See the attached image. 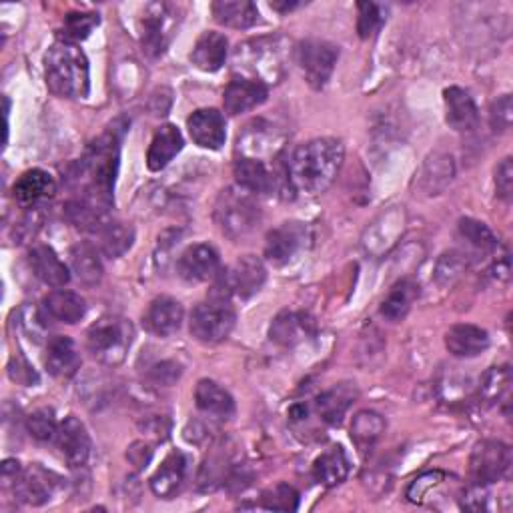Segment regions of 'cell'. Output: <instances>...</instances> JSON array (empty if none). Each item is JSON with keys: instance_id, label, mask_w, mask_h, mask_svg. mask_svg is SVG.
<instances>
[{"instance_id": "1", "label": "cell", "mask_w": 513, "mask_h": 513, "mask_svg": "<svg viewBox=\"0 0 513 513\" xmlns=\"http://www.w3.org/2000/svg\"><path fill=\"white\" fill-rule=\"evenodd\" d=\"M343 157V143L333 137H321L299 145L287 163L291 187L305 195L325 193L337 179Z\"/></svg>"}, {"instance_id": "2", "label": "cell", "mask_w": 513, "mask_h": 513, "mask_svg": "<svg viewBox=\"0 0 513 513\" xmlns=\"http://www.w3.org/2000/svg\"><path fill=\"white\" fill-rule=\"evenodd\" d=\"M119 145L121 135L117 129H109L89 145L77 171V181L83 185L81 199L103 211L113 207V189L119 171Z\"/></svg>"}, {"instance_id": "3", "label": "cell", "mask_w": 513, "mask_h": 513, "mask_svg": "<svg viewBox=\"0 0 513 513\" xmlns=\"http://www.w3.org/2000/svg\"><path fill=\"white\" fill-rule=\"evenodd\" d=\"M45 77L49 89L63 99H85L91 91L89 61L71 43L59 41L45 57Z\"/></svg>"}, {"instance_id": "4", "label": "cell", "mask_w": 513, "mask_h": 513, "mask_svg": "<svg viewBox=\"0 0 513 513\" xmlns=\"http://www.w3.org/2000/svg\"><path fill=\"white\" fill-rule=\"evenodd\" d=\"M287 49L283 37H261L239 45L233 59L237 69L251 75L247 79L261 81L263 85L279 83L285 75Z\"/></svg>"}, {"instance_id": "5", "label": "cell", "mask_w": 513, "mask_h": 513, "mask_svg": "<svg viewBox=\"0 0 513 513\" xmlns=\"http://www.w3.org/2000/svg\"><path fill=\"white\" fill-rule=\"evenodd\" d=\"M215 223L235 243L249 239L261 225V209L251 193L225 189L215 203Z\"/></svg>"}, {"instance_id": "6", "label": "cell", "mask_w": 513, "mask_h": 513, "mask_svg": "<svg viewBox=\"0 0 513 513\" xmlns=\"http://www.w3.org/2000/svg\"><path fill=\"white\" fill-rule=\"evenodd\" d=\"M133 325L131 321L115 315L101 317L87 331V351L91 357L107 367H117L127 359L133 345Z\"/></svg>"}, {"instance_id": "7", "label": "cell", "mask_w": 513, "mask_h": 513, "mask_svg": "<svg viewBox=\"0 0 513 513\" xmlns=\"http://www.w3.org/2000/svg\"><path fill=\"white\" fill-rule=\"evenodd\" d=\"M235 311L227 297L213 295L207 303H199L189 317L191 335L207 345L225 341L235 327Z\"/></svg>"}, {"instance_id": "8", "label": "cell", "mask_w": 513, "mask_h": 513, "mask_svg": "<svg viewBox=\"0 0 513 513\" xmlns=\"http://www.w3.org/2000/svg\"><path fill=\"white\" fill-rule=\"evenodd\" d=\"M217 287L213 295L219 297H239V299H251L257 295L265 281H267V267L265 263L255 255L239 257L225 273H219Z\"/></svg>"}, {"instance_id": "9", "label": "cell", "mask_w": 513, "mask_h": 513, "mask_svg": "<svg viewBox=\"0 0 513 513\" xmlns=\"http://www.w3.org/2000/svg\"><path fill=\"white\" fill-rule=\"evenodd\" d=\"M337 59H339V47L327 41L307 39L295 47V63L303 79L307 81V85L315 91L325 89V85L329 83L335 71Z\"/></svg>"}, {"instance_id": "10", "label": "cell", "mask_w": 513, "mask_h": 513, "mask_svg": "<svg viewBox=\"0 0 513 513\" xmlns=\"http://www.w3.org/2000/svg\"><path fill=\"white\" fill-rule=\"evenodd\" d=\"M313 241L311 227L301 221H287L271 229L265 239V259L275 267L291 263Z\"/></svg>"}, {"instance_id": "11", "label": "cell", "mask_w": 513, "mask_h": 513, "mask_svg": "<svg viewBox=\"0 0 513 513\" xmlns=\"http://www.w3.org/2000/svg\"><path fill=\"white\" fill-rule=\"evenodd\" d=\"M511 469V449L503 441L483 439L479 441L469 459L471 481L477 485H491L507 477Z\"/></svg>"}, {"instance_id": "12", "label": "cell", "mask_w": 513, "mask_h": 513, "mask_svg": "<svg viewBox=\"0 0 513 513\" xmlns=\"http://www.w3.org/2000/svg\"><path fill=\"white\" fill-rule=\"evenodd\" d=\"M177 273L187 283H207L219 277L221 257L209 243H197L187 247L177 259Z\"/></svg>"}, {"instance_id": "13", "label": "cell", "mask_w": 513, "mask_h": 513, "mask_svg": "<svg viewBox=\"0 0 513 513\" xmlns=\"http://www.w3.org/2000/svg\"><path fill=\"white\" fill-rule=\"evenodd\" d=\"M283 141L285 137L271 123L259 119L247 125L245 131L239 135L237 151L241 153V157L267 163L269 159L277 157Z\"/></svg>"}, {"instance_id": "14", "label": "cell", "mask_w": 513, "mask_h": 513, "mask_svg": "<svg viewBox=\"0 0 513 513\" xmlns=\"http://www.w3.org/2000/svg\"><path fill=\"white\" fill-rule=\"evenodd\" d=\"M233 175L237 181V187L251 193V195H273L279 187V183L291 185L289 175L279 177L275 169H271L263 161L239 157L233 167Z\"/></svg>"}, {"instance_id": "15", "label": "cell", "mask_w": 513, "mask_h": 513, "mask_svg": "<svg viewBox=\"0 0 513 513\" xmlns=\"http://www.w3.org/2000/svg\"><path fill=\"white\" fill-rule=\"evenodd\" d=\"M143 51L157 59L165 53L169 41H171V27H173V9L171 5L165 3H153L145 7V15H143Z\"/></svg>"}, {"instance_id": "16", "label": "cell", "mask_w": 513, "mask_h": 513, "mask_svg": "<svg viewBox=\"0 0 513 513\" xmlns=\"http://www.w3.org/2000/svg\"><path fill=\"white\" fill-rule=\"evenodd\" d=\"M55 443L71 467H83L91 457V449H93L91 435L85 423L75 415H69L65 417V421L59 423V433Z\"/></svg>"}, {"instance_id": "17", "label": "cell", "mask_w": 513, "mask_h": 513, "mask_svg": "<svg viewBox=\"0 0 513 513\" xmlns=\"http://www.w3.org/2000/svg\"><path fill=\"white\" fill-rule=\"evenodd\" d=\"M15 493L17 497L33 507L45 505L51 501L55 491L59 489V479L55 473L43 469L41 465H33L23 469L15 479Z\"/></svg>"}, {"instance_id": "18", "label": "cell", "mask_w": 513, "mask_h": 513, "mask_svg": "<svg viewBox=\"0 0 513 513\" xmlns=\"http://www.w3.org/2000/svg\"><path fill=\"white\" fill-rule=\"evenodd\" d=\"M185 319V309L183 305L169 295H161L151 301L143 315V327L161 339H167L175 335Z\"/></svg>"}, {"instance_id": "19", "label": "cell", "mask_w": 513, "mask_h": 513, "mask_svg": "<svg viewBox=\"0 0 513 513\" xmlns=\"http://www.w3.org/2000/svg\"><path fill=\"white\" fill-rule=\"evenodd\" d=\"M13 195L23 209H41L57 195V181L43 169H31L17 179Z\"/></svg>"}, {"instance_id": "20", "label": "cell", "mask_w": 513, "mask_h": 513, "mask_svg": "<svg viewBox=\"0 0 513 513\" xmlns=\"http://www.w3.org/2000/svg\"><path fill=\"white\" fill-rule=\"evenodd\" d=\"M269 97V87L261 81H253L247 77H235L223 95L225 113L231 117H239L261 107Z\"/></svg>"}, {"instance_id": "21", "label": "cell", "mask_w": 513, "mask_h": 513, "mask_svg": "<svg viewBox=\"0 0 513 513\" xmlns=\"http://www.w3.org/2000/svg\"><path fill=\"white\" fill-rule=\"evenodd\" d=\"M187 129L195 145L209 151H219L227 139L225 117L217 109H199L187 119Z\"/></svg>"}, {"instance_id": "22", "label": "cell", "mask_w": 513, "mask_h": 513, "mask_svg": "<svg viewBox=\"0 0 513 513\" xmlns=\"http://www.w3.org/2000/svg\"><path fill=\"white\" fill-rule=\"evenodd\" d=\"M315 335V321L303 311H281L271 327L269 337L281 347H295Z\"/></svg>"}, {"instance_id": "23", "label": "cell", "mask_w": 513, "mask_h": 513, "mask_svg": "<svg viewBox=\"0 0 513 513\" xmlns=\"http://www.w3.org/2000/svg\"><path fill=\"white\" fill-rule=\"evenodd\" d=\"M445 121L457 133H471L479 125V111L473 97L461 87H449L443 93Z\"/></svg>"}, {"instance_id": "24", "label": "cell", "mask_w": 513, "mask_h": 513, "mask_svg": "<svg viewBox=\"0 0 513 513\" xmlns=\"http://www.w3.org/2000/svg\"><path fill=\"white\" fill-rule=\"evenodd\" d=\"M29 265L33 273L49 287L61 289L71 281V271L57 251L49 245H37L29 251Z\"/></svg>"}, {"instance_id": "25", "label": "cell", "mask_w": 513, "mask_h": 513, "mask_svg": "<svg viewBox=\"0 0 513 513\" xmlns=\"http://www.w3.org/2000/svg\"><path fill=\"white\" fill-rule=\"evenodd\" d=\"M47 371L57 379H71L81 369V353L71 337L57 335L47 345L45 355Z\"/></svg>"}, {"instance_id": "26", "label": "cell", "mask_w": 513, "mask_h": 513, "mask_svg": "<svg viewBox=\"0 0 513 513\" xmlns=\"http://www.w3.org/2000/svg\"><path fill=\"white\" fill-rule=\"evenodd\" d=\"M195 405L201 413L227 421L235 415L233 395L213 379H201L195 387Z\"/></svg>"}, {"instance_id": "27", "label": "cell", "mask_w": 513, "mask_h": 513, "mask_svg": "<svg viewBox=\"0 0 513 513\" xmlns=\"http://www.w3.org/2000/svg\"><path fill=\"white\" fill-rule=\"evenodd\" d=\"M445 347L453 357L471 359L487 351L489 347V333L477 325L461 323L453 325L445 333Z\"/></svg>"}, {"instance_id": "28", "label": "cell", "mask_w": 513, "mask_h": 513, "mask_svg": "<svg viewBox=\"0 0 513 513\" xmlns=\"http://www.w3.org/2000/svg\"><path fill=\"white\" fill-rule=\"evenodd\" d=\"M357 399V389L353 383H339L323 391L315 401V411L327 425H339Z\"/></svg>"}, {"instance_id": "29", "label": "cell", "mask_w": 513, "mask_h": 513, "mask_svg": "<svg viewBox=\"0 0 513 513\" xmlns=\"http://www.w3.org/2000/svg\"><path fill=\"white\" fill-rule=\"evenodd\" d=\"M229 55V41L225 35L207 31L203 33L191 53V63L203 73H217Z\"/></svg>"}, {"instance_id": "30", "label": "cell", "mask_w": 513, "mask_h": 513, "mask_svg": "<svg viewBox=\"0 0 513 513\" xmlns=\"http://www.w3.org/2000/svg\"><path fill=\"white\" fill-rule=\"evenodd\" d=\"M187 475V457L181 451H173L165 457L161 467L151 477V491L161 499H171L183 487Z\"/></svg>"}, {"instance_id": "31", "label": "cell", "mask_w": 513, "mask_h": 513, "mask_svg": "<svg viewBox=\"0 0 513 513\" xmlns=\"http://www.w3.org/2000/svg\"><path fill=\"white\" fill-rule=\"evenodd\" d=\"M183 135L181 131L175 127V125H163L151 145H149V151H147V167L149 171L153 173H159L163 171L181 151H183Z\"/></svg>"}, {"instance_id": "32", "label": "cell", "mask_w": 513, "mask_h": 513, "mask_svg": "<svg viewBox=\"0 0 513 513\" xmlns=\"http://www.w3.org/2000/svg\"><path fill=\"white\" fill-rule=\"evenodd\" d=\"M43 313L53 321L75 325L87 315V303L75 291L55 289L43 299Z\"/></svg>"}, {"instance_id": "33", "label": "cell", "mask_w": 513, "mask_h": 513, "mask_svg": "<svg viewBox=\"0 0 513 513\" xmlns=\"http://www.w3.org/2000/svg\"><path fill=\"white\" fill-rule=\"evenodd\" d=\"M351 461L341 445H333L323 451L313 463V479L323 487H335L347 479Z\"/></svg>"}, {"instance_id": "34", "label": "cell", "mask_w": 513, "mask_h": 513, "mask_svg": "<svg viewBox=\"0 0 513 513\" xmlns=\"http://www.w3.org/2000/svg\"><path fill=\"white\" fill-rule=\"evenodd\" d=\"M215 21L229 29H251L259 23V11L249 0H219L211 5Z\"/></svg>"}, {"instance_id": "35", "label": "cell", "mask_w": 513, "mask_h": 513, "mask_svg": "<svg viewBox=\"0 0 513 513\" xmlns=\"http://www.w3.org/2000/svg\"><path fill=\"white\" fill-rule=\"evenodd\" d=\"M417 297H419V285L413 279H401L389 289L387 297L383 299V303L379 307V313L387 321L399 323L407 317V313L411 311Z\"/></svg>"}, {"instance_id": "36", "label": "cell", "mask_w": 513, "mask_h": 513, "mask_svg": "<svg viewBox=\"0 0 513 513\" xmlns=\"http://www.w3.org/2000/svg\"><path fill=\"white\" fill-rule=\"evenodd\" d=\"M385 419L375 411H359L351 421V439L361 455H367L385 433Z\"/></svg>"}, {"instance_id": "37", "label": "cell", "mask_w": 513, "mask_h": 513, "mask_svg": "<svg viewBox=\"0 0 513 513\" xmlns=\"http://www.w3.org/2000/svg\"><path fill=\"white\" fill-rule=\"evenodd\" d=\"M71 267L83 285L95 287L103 279V261L91 243H79L71 249Z\"/></svg>"}, {"instance_id": "38", "label": "cell", "mask_w": 513, "mask_h": 513, "mask_svg": "<svg viewBox=\"0 0 513 513\" xmlns=\"http://www.w3.org/2000/svg\"><path fill=\"white\" fill-rule=\"evenodd\" d=\"M97 235L101 243V253L109 259L123 257L135 241V229L121 221H107Z\"/></svg>"}, {"instance_id": "39", "label": "cell", "mask_w": 513, "mask_h": 513, "mask_svg": "<svg viewBox=\"0 0 513 513\" xmlns=\"http://www.w3.org/2000/svg\"><path fill=\"white\" fill-rule=\"evenodd\" d=\"M459 235L461 239L473 247L475 251H481V253H491L499 247V239L495 237V233L481 221L477 219H461L459 221Z\"/></svg>"}, {"instance_id": "40", "label": "cell", "mask_w": 513, "mask_h": 513, "mask_svg": "<svg viewBox=\"0 0 513 513\" xmlns=\"http://www.w3.org/2000/svg\"><path fill=\"white\" fill-rule=\"evenodd\" d=\"M99 23L101 19L95 13H69L61 29V41L77 45L89 39V35L99 27Z\"/></svg>"}, {"instance_id": "41", "label": "cell", "mask_w": 513, "mask_h": 513, "mask_svg": "<svg viewBox=\"0 0 513 513\" xmlns=\"http://www.w3.org/2000/svg\"><path fill=\"white\" fill-rule=\"evenodd\" d=\"M509 385H511V371L507 365L503 367H491L483 379H481V387L479 393L487 403H499L501 399L507 397L509 393Z\"/></svg>"}, {"instance_id": "42", "label": "cell", "mask_w": 513, "mask_h": 513, "mask_svg": "<svg viewBox=\"0 0 513 513\" xmlns=\"http://www.w3.org/2000/svg\"><path fill=\"white\" fill-rule=\"evenodd\" d=\"M385 9L375 3H357V33L363 41L375 37L385 23Z\"/></svg>"}, {"instance_id": "43", "label": "cell", "mask_w": 513, "mask_h": 513, "mask_svg": "<svg viewBox=\"0 0 513 513\" xmlns=\"http://www.w3.org/2000/svg\"><path fill=\"white\" fill-rule=\"evenodd\" d=\"M261 507L273 511H295L299 507V493L289 483H277L275 487L263 491Z\"/></svg>"}, {"instance_id": "44", "label": "cell", "mask_w": 513, "mask_h": 513, "mask_svg": "<svg viewBox=\"0 0 513 513\" xmlns=\"http://www.w3.org/2000/svg\"><path fill=\"white\" fill-rule=\"evenodd\" d=\"M27 429L37 441H55L59 433V423L53 409H39L27 417Z\"/></svg>"}, {"instance_id": "45", "label": "cell", "mask_w": 513, "mask_h": 513, "mask_svg": "<svg viewBox=\"0 0 513 513\" xmlns=\"http://www.w3.org/2000/svg\"><path fill=\"white\" fill-rule=\"evenodd\" d=\"M513 121V103L511 95L497 97L489 107V125L495 133H507Z\"/></svg>"}, {"instance_id": "46", "label": "cell", "mask_w": 513, "mask_h": 513, "mask_svg": "<svg viewBox=\"0 0 513 513\" xmlns=\"http://www.w3.org/2000/svg\"><path fill=\"white\" fill-rule=\"evenodd\" d=\"M465 267H467V259L459 251H449V253L441 255V259L437 263L435 277L439 283L447 285V283H453Z\"/></svg>"}, {"instance_id": "47", "label": "cell", "mask_w": 513, "mask_h": 513, "mask_svg": "<svg viewBox=\"0 0 513 513\" xmlns=\"http://www.w3.org/2000/svg\"><path fill=\"white\" fill-rule=\"evenodd\" d=\"M447 479V473L443 471H427L423 475H419L407 489V497L409 501H415V503H423L425 497L431 495V491L443 483Z\"/></svg>"}, {"instance_id": "48", "label": "cell", "mask_w": 513, "mask_h": 513, "mask_svg": "<svg viewBox=\"0 0 513 513\" xmlns=\"http://www.w3.org/2000/svg\"><path fill=\"white\" fill-rule=\"evenodd\" d=\"M183 373V367L177 363V361H171V359H163V361H157L155 365L149 367L147 371V379L155 385H161V387H171L179 381Z\"/></svg>"}, {"instance_id": "49", "label": "cell", "mask_w": 513, "mask_h": 513, "mask_svg": "<svg viewBox=\"0 0 513 513\" xmlns=\"http://www.w3.org/2000/svg\"><path fill=\"white\" fill-rule=\"evenodd\" d=\"M495 191L505 203H509L513 197V163L509 157L503 159L495 169Z\"/></svg>"}, {"instance_id": "50", "label": "cell", "mask_w": 513, "mask_h": 513, "mask_svg": "<svg viewBox=\"0 0 513 513\" xmlns=\"http://www.w3.org/2000/svg\"><path fill=\"white\" fill-rule=\"evenodd\" d=\"M9 375H11L13 381H19L23 385H35L39 381V375L35 373V369L25 359L13 361L11 367H9Z\"/></svg>"}, {"instance_id": "51", "label": "cell", "mask_w": 513, "mask_h": 513, "mask_svg": "<svg viewBox=\"0 0 513 513\" xmlns=\"http://www.w3.org/2000/svg\"><path fill=\"white\" fill-rule=\"evenodd\" d=\"M127 457H129V461H131L135 467L143 469V467H147V463L151 461V457H153V449H151L145 441H137V443H133V445H131V449H129Z\"/></svg>"}, {"instance_id": "52", "label": "cell", "mask_w": 513, "mask_h": 513, "mask_svg": "<svg viewBox=\"0 0 513 513\" xmlns=\"http://www.w3.org/2000/svg\"><path fill=\"white\" fill-rule=\"evenodd\" d=\"M299 7V3H271V9L273 11H279V13H289V11H293V9H297Z\"/></svg>"}]
</instances>
